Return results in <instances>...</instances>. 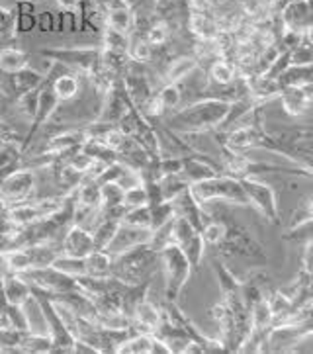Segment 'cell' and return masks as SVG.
Returning <instances> with one entry per match:
<instances>
[{"instance_id":"cell-44","label":"cell","mask_w":313,"mask_h":354,"mask_svg":"<svg viewBox=\"0 0 313 354\" xmlns=\"http://www.w3.org/2000/svg\"><path fill=\"white\" fill-rule=\"evenodd\" d=\"M143 37H145L153 47H161L169 41V37H171V28L167 26V22H162V20H155V22L145 30V35H143Z\"/></svg>"},{"instance_id":"cell-48","label":"cell","mask_w":313,"mask_h":354,"mask_svg":"<svg viewBox=\"0 0 313 354\" xmlns=\"http://www.w3.org/2000/svg\"><path fill=\"white\" fill-rule=\"evenodd\" d=\"M16 14L6 8H0V37L12 39L16 35Z\"/></svg>"},{"instance_id":"cell-26","label":"cell","mask_w":313,"mask_h":354,"mask_svg":"<svg viewBox=\"0 0 313 354\" xmlns=\"http://www.w3.org/2000/svg\"><path fill=\"white\" fill-rule=\"evenodd\" d=\"M211 270L216 274V280L220 284L221 299H231V297L241 296V280L233 274L227 268V264L221 261L220 257L211 259Z\"/></svg>"},{"instance_id":"cell-35","label":"cell","mask_w":313,"mask_h":354,"mask_svg":"<svg viewBox=\"0 0 313 354\" xmlns=\"http://www.w3.org/2000/svg\"><path fill=\"white\" fill-rule=\"evenodd\" d=\"M128 47L129 35L120 34V32L106 26L104 34H102V49H104L106 53H112V55H128Z\"/></svg>"},{"instance_id":"cell-15","label":"cell","mask_w":313,"mask_h":354,"mask_svg":"<svg viewBox=\"0 0 313 354\" xmlns=\"http://www.w3.org/2000/svg\"><path fill=\"white\" fill-rule=\"evenodd\" d=\"M282 24V30L294 34H312V0H294L288 2L276 14Z\"/></svg>"},{"instance_id":"cell-24","label":"cell","mask_w":313,"mask_h":354,"mask_svg":"<svg viewBox=\"0 0 313 354\" xmlns=\"http://www.w3.org/2000/svg\"><path fill=\"white\" fill-rule=\"evenodd\" d=\"M122 80H124V88L128 92L129 102H131L133 108H141L143 102L153 94L149 79H147L145 75L137 73V71L131 69L129 65L128 69H126V73L122 75Z\"/></svg>"},{"instance_id":"cell-34","label":"cell","mask_w":313,"mask_h":354,"mask_svg":"<svg viewBox=\"0 0 313 354\" xmlns=\"http://www.w3.org/2000/svg\"><path fill=\"white\" fill-rule=\"evenodd\" d=\"M208 73L209 79L214 80L216 84H220V86H229L233 82H237V67L233 65L229 59H216L209 65Z\"/></svg>"},{"instance_id":"cell-50","label":"cell","mask_w":313,"mask_h":354,"mask_svg":"<svg viewBox=\"0 0 313 354\" xmlns=\"http://www.w3.org/2000/svg\"><path fill=\"white\" fill-rule=\"evenodd\" d=\"M8 311H10V304L4 296V288H2V276H0V327H10L8 325Z\"/></svg>"},{"instance_id":"cell-46","label":"cell","mask_w":313,"mask_h":354,"mask_svg":"<svg viewBox=\"0 0 313 354\" xmlns=\"http://www.w3.org/2000/svg\"><path fill=\"white\" fill-rule=\"evenodd\" d=\"M149 207H151V231L164 225L167 221H171L174 217L173 202H169V200L157 202V204H153Z\"/></svg>"},{"instance_id":"cell-3","label":"cell","mask_w":313,"mask_h":354,"mask_svg":"<svg viewBox=\"0 0 313 354\" xmlns=\"http://www.w3.org/2000/svg\"><path fill=\"white\" fill-rule=\"evenodd\" d=\"M190 192L200 206L209 202H227L235 206H249L247 196L239 178H233L229 174H216L202 183L190 186Z\"/></svg>"},{"instance_id":"cell-33","label":"cell","mask_w":313,"mask_h":354,"mask_svg":"<svg viewBox=\"0 0 313 354\" xmlns=\"http://www.w3.org/2000/svg\"><path fill=\"white\" fill-rule=\"evenodd\" d=\"M120 223H122L120 219H112V217H100L98 225H96L93 231L94 247H96L98 251H106V249H108V245L112 243L114 235H116Z\"/></svg>"},{"instance_id":"cell-18","label":"cell","mask_w":313,"mask_h":354,"mask_svg":"<svg viewBox=\"0 0 313 354\" xmlns=\"http://www.w3.org/2000/svg\"><path fill=\"white\" fill-rule=\"evenodd\" d=\"M171 202H173L174 216L182 217V219H186L192 227H196L198 231H202L206 219H208V214H206V212L202 209V206L194 200V196L190 192V186H188L186 190H182L176 198H173Z\"/></svg>"},{"instance_id":"cell-23","label":"cell","mask_w":313,"mask_h":354,"mask_svg":"<svg viewBox=\"0 0 313 354\" xmlns=\"http://www.w3.org/2000/svg\"><path fill=\"white\" fill-rule=\"evenodd\" d=\"M22 138L4 139L0 141V184L4 178H8L12 172L23 167Z\"/></svg>"},{"instance_id":"cell-13","label":"cell","mask_w":313,"mask_h":354,"mask_svg":"<svg viewBox=\"0 0 313 354\" xmlns=\"http://www.w3.org/2000/svg\"><path fill=\"white\" fill-rule=\"evenodd\" d=\"M20 276H22L28 284L37 286V288L49 292V294H63V292L79 290L77 280H75L73 276L61 272V270L55 268L53 264H51V266H41V268L23 270V272H20Z\"/></svg>"},{"instance_id":"cell-11","label":"cell","mask_w":313,"mask_h":354,"mask_svg":"<svg viewBox=\"0 0 313 354\" xmlns=\"http://www.w3.org/2000/svg\"><path fill=\"white\" fill-rule=\"evenodd\" d=\"M173 243L184 252V257L190 263L192 272H196L202 264L204 252H206V243L202 239V233L196 227H192L186 219L174 216L173 219Z\"/></svg>"},{"instance_id":"cell-17","label":"cell","mask_w":313,"mask_h":354,"mask_svg":"<svg viewBox=\"0 0 313 354\" xmlns=\"http://www.w3.org/2000/svg\"><path fill=\"white\" fill-rule=\"evenodd\" d=\"M209 317L220 327L221 343L225 344L227 353H237V331H235V315L227 301H218L209 309Z\"/></svg>"},{"instance_id":"cell-36","label":"cell","mask_w":313,"mask_h":354,"mask_svg":"<svg viewBox=\"0 0 313 354\" xmlns=\"http://www.w3.org/2000/svg\"><path fill=\"white\" fill-rule=\"evenodd\" d=\"M153 335L149 333H133L120 344V354H151Z\"/></svg>"},{"instance_id":"cell-20","label":"cell","mask_w":313,"mask_h":354,"mask_svg":"<svg viewBox=\"0 0 313 354\" xmlns=\"http://www.w3.org/2000/svg\"><path fill=\"white\" fill-rule=\"evenodd\" d=\"M149 239H151V229H141L128 225V223H120L116 235H114L112 243L108 245L106 252H110L114 257V254H120V252H124L126 249H131L135 245L147 243Z\"/></svg>"},{"instance_id":"cell-25","label":"cell","mask_w":313,"mask_h":354,"mask_svg":"<svg viewBox=\"0 0 313 354\" xmlns=\"http://www.w3.org/2000/svg\"><path fill=\"white\" fill-rule=\"evenodd\" d=\"M106 26L120 34H131V30L135 26V16H133L131 6H128L122 0H110L108 8H106Z\"/></svg>"},{"instance_id":"cell-2","label":"cell","mask_w":313,"mask_h":354,"mask_svg":"<svg viewBox=\"0 0 313 354\" xmlns=\"http://www.w3.org/2000/svg\"><path fill=\"white\" fill-rule=\"evenodd\" d=\"M159 264V252L147 243L135 245L120 254L112 257V276L124 284L151 282V276Z\"/></svg>"},{"instance_id":"cell-30","label":"cell","mask_w":313,"mask_h":354,"mask_svg":"<svg viewBox=\"0 0 313 354\" xmlns=\"http://www.w3.org/2000/svg\"><path fill=\"white\" fill-rule=\"evenodd\" d=\"M312 65H288L276 77V84L280 91L290 88V86H305V84H312Z\"/></svg>"},{"instance_id":"cell-12","label":"cell","mask_w":313,"mask_h":354,"mask_svg":"<svg viewBox=\"0 0 313 354\" xmlns=\"http://www.w3.org/2000/svg\"><path fill=\"white\" fill-rule=\"evenodd\" d=\"M65 196H59V198H46V200H26L22 204H16L6 212V221L12 223L14 227H22V225H30L41 217L53 214L57 207L63 206L65 202Z\"/></svg>"},{"instance_id":"cell-37","label":"cell","mask_w":313,"mask_h":354,"mask_svg":"<svg viewBox=\"0 0 313 354\" xmlns=\"http://www.w3.org/2000/svg\"><path fill=\"white\" fill-rule=\"evenodd\" d=\"M81 151H84L86 155H91L94 160H98V162H102V165H112V162H117V160H120L116 151H112L108 145L96 141V139H86L81 145Z\"/></svg>"},{"instance_id":"cell-27","label":"cell","mask_w":313,"mask_h":354,"mask_svg":"<svg viewBox=\"0 0 313 354\" xmlns=\"http://www.w3.org/2000/svg\"><path fill=\"white\" fill-rule=\"evenodd\" d=\"M2 288H4V296H6L10 306H20V308H23L32 299L30 284L20 274H14V272L2 274Z\"/></svg>"},{"instance_id":"cell-4","label":"cell","mask_w":313,"mask_h":354,"mask_svg":"<svg viewBox=\"0 0 313 354\" xmlns=\"http://www.w3.org/2000/svg\"><path fill=\"white\" fill-rule=\"evenodd\" d=\"M39 55L47 61L59 63L73 73H81L84 77H94L102 69V47H55L39 49Z\"/></svg>"},{"instance_id":"cell-38","label":"cell","mask_w":313,"mask_h":354,"mask_svg":"<svg viewBox=\"0 0 313 354\" xmlns=\"http://www.w3.org/2000/svg\"><path fill=\"white\" fill-rule=\"evenodd\" d=\"M157 183H159L161 198L162 200H169V202L190 186L180 174H164V176H161Z\"/></svg>"},{"instance_id":"cell-42","label":"cell","mask_w":313,"mask_h":354,"mask_svg":"<svg viewBox=\"0 0 313 354\" xmlns=\"http://www.w3.org/2000/svg\"><path fill=\"white\" fill-rule=\"evenodd\" d=\"M149 204V194H147V188L145 184L137 183L129 188H124V198H122V206L129 209V207H137Z\"/></svg>"},{"instance_id":"cell-1","label":"cell","mask_w":313,"mask_h":354,"mask_svg":"<svg viewBox=\"0 0 313 354\" xmlns=\"http://www.w3.org/2000/svg\"><path fill=\"white\" fill-rule=\"evenodd\" d=\"M229 100L223 98H202L196 102L188 104L186 108L174 112L167 120V129L178 131V133H206V131H216L221 129L225 115L229 112Z\"/></svg>"},{"instance_id":"cell-21","label":"cell","mask_w":313,"mask_h":354,"mask_svg":"<svg viewBox=\"0 0 313 354\" xmlns=\"http://www.w3.org/2000/svg\"><path fill=\"white\" fill-rule=\"evenodd\" d=\"M220 174V167L214 162L211 159H208L206 155H198V157H182V171H180V176L184 178L186 183L196 184L206 180V178H211Z\"/></svg>"},{"instance_id":"cell-47","label":"cell","mask_w":313,"mask_h":354,"mask_svg":"<svg viewBox=\"0 0 313 354\" xmlns=\"http://www.w3.org/2000/svg\"><path fill=\"white\" fill-rule=\"evenodd\" d=\"M41 88V86H39ZM39 88H34V91L26 92L22 96H18L14 102L18 106V110L22 112L26 118H30V122H32V118L35 115V110H37V100H39Z\"/></svg>"},{"instance_id":"cell-41","label":"cell","mask_w":313,"mask_h":354,"mask_svg":"<svg viewBox=\"0 0 313 354\" xmlns=\"http://www.w3.org/2000/svg\"><path fill=\"white\" fill-rule=\"evenodd\" d=\"M53 266L59 268L61 272L73 276V278H77V276H86V263H84V259L59 254L57 259L53 261Z\"/></svg>"},{"instance_id":"cell-43","label":"cell","mask_w":313,"mask_h":354,"mask_svg":"<svg viewBox=\"0 0 313 354\" xmlns=\"http://www.w3.org/2000/svg\"><path fill=\"white\" fill-rule=\"evenodd\" d=\"M180 98H182V94H180L178 84H164L161 91L157 92V100H159L161 108L164 110V114L174 110V108H178Z\"/></svg>"},{"instance_id":"cell-49","label":"cell","mask_w":313,"mask_h":354,"mask_svg":"<svg viewBox=\"0 0 313 354\" xmlns=\"http://www.w3.org/2000/svg\"><path fill=\"white\" fill-rule=\"evenodd\" d=\"M57 6L63 12H67V14H75V18H77V22L81 20V6H82V0H57Z\"/></svg>"},{"instance_id":"cell-19","label":"cell","mask_w":313,"mask_h":354,"mask_svg":"<svg viewBox=\"0 0 313 354\" xmlns=\"http://www.w3.org/2000/svg\"><path fill=\"white\" fill-rule=\"evenodd\" d=\"M278 98L282 100V108L288 115H303L313 102L312 84L305 86H290V88H282L278 94Z\"/></svg>"},{"instance_id":"cell-31","label":"cell","mask_w":313,"mask_h":354,"mask_svg":"<svg viewBox=\"0 0 313 354\" xmlns=\"http://www.w3.org/2000/svg\"><path fill=\"white\" fill-rule=\"evenodd\" d=\"M30 67V55L16 47H0V73H16Z\"/></svg>"},{"instance_id":"cell-14","label":"cell","mask_w":313,"mask_h":354,"mask_svg":"<svg viewBox=\"0 0 313 354\" xmlns=\"http://www.w3.org/2000/svg\"><path fill=\"white\" fill-rule=\"evenodd\" d=\"M131 108L133 106L129 102L128 92L124 88V80H122V77H117L108 86V91L102 94V110H100V114L96 115V120L117 126V122L128 114Z\"/></svg>"},{"instance_id":"cell-32","label":"cell","mask_w":313,"mask_h":354,"mask_svg":"<svg viewBox=\"0 0 313 354\" xmlns=\"http://www.w3.org/2000/svg\"><path fill=\"white\" fill-rule=\"evenodd\" d=\"M86 263V276L94 278H104L112 276V254L106 251H93L88 257H84Z\"/></svg>"},{"instance_id":"cell-40","label":"cell","mask_w":313,"mask_h":354,"mask_svg":"<svg viewBox=\"0 0 313 354\" xmlns=\"http://www.w3.org/2000/svg\"><path fill=\"white\" fill-rule=\"evenodd\" d=\"M122 223H128L133 227L151 229V207H149V204L126 209V214L122 217Z\"/></svg>"},{"instance_id":"cell-6","label":"cell","mask_w":313,"mask_h":354,"mask_svg":"<svg viewBox=\"0 0 313 354\" xmlns=\"http://www.w3.org/2000/svg\"><path fill=\"white\" fill-rule=\"evenodd\" d=\"M159 264L162 266L164 274V301H176L192 276L190 263L184 252L171 243L159 251Z\"/></svg>"},{"instance_id":"cell-51","label":"cell","mask_w":313,"mask_h":354,"mask_svg":"<svg viewBox=\"0 0 313 354\" xmlns=\"http://www.w3.org/2000/svg\"><path fill=\"white\" fill-rule=\"evenodd\" d=\"M73 354H98V353H96V351H94V346H91L88 343L75 339V343H73Z\"/></svg>"},{"instance_id":"cell-7","label":"cell","mask_w":313,"mask_h":354,"mask_svg":"<svg viewBox=\"0 0 313 354\" xmlns=\"http://www.w3.org/2000/svg\"><path fill=\"white\" fill-rule=\"evenodd\" d=\"M263 172H284V174H302L312 176V169L303 167H278V165H268L260 160L249 159L245 153H233L223 149V174H229L233 178H255L256 174Z\"/></svg>"},{"instance_id":"cell-52","label":"cell","mask_w":313,"mask_h":354,"mask_svg":"<svg viewBox=\"0 0 313 354\" xmlns=\"http://www.w3.org/2000/svg\"><path fill=\"white\" fill-rule=\"evenodd\" d=\"M30 2H32V0H30Z\"/></svg>"},{"instance_id":"cell-29","label":"cell","mask_w":313,"mask_h":354,"mask_svg":"<svg viewBox=\"0 0 313 354\" xmlns=\"http://www.w3.org/2000/svg\"><path fill=\"white\" fill-rule=\"evenodd\" d=\"M198 65L200 63L194 55H180V57L173 59L164 71V84L182 82L184 79H188V75H192L198 69Z\"/></svg>"},{"instance_id":"cell-8","label":"cell","mask_w":313,"mask_h":354,"mask_svg":"<svg viewBox=\"0 0 313 354\" xmlns=\"http://www.w3.org/2000/svg\"><path fill=\"white\" fill-rule=\"evenodd\" d=\"M313 323H280L267 333L265 353H298V344L310 341Z\"/></svg>"},{"instance_id":"cell-9","label":"cell","mask_w":313,"mask_h":354,"mask_svg":"<svg viewBox=\"0 0 313 354\" xmlns=\"http://www.w3.org/2000/svg\"><path fill=\"white\" fill-rule=\"evenodd\" d=\"M218 249H220V254H241L255 261H267V254L263 251L260 243L253 237V233H249L239 223H235L231 216L227 219V231H225L223 241L218 245Z\"/></svg>"},{"instance_id":"cell-39","label":"cell","mask_w":313,"mask_h":354,"mask_svg":"<svg viewBox=\"0 0 313 354\" xmlns=\"http://www.w3.org/2000/svg\"><path fill=\"white\" fill-rule=\"evenodd\" d=\"M128 55L135 63H147L153 59V46L143 37V35L129 34Z\"/></svg>"},{"instance_id":"cell-10","label":"cell","mask_w":313,"mask_h":354,"mask_svg":"<svg viewBox=\"0 0 313 354\" xmlns=\"http://www.w3.org/2000/svg\"><path fill=\"white\" fill-rule=\"evenodd\" d=\"M247 202L255 207L260 216L267 219L268 223L276 225L280 221V207L276 190L270 184L260 183L256 178H241Z\"/></svg>"},{"instance_id":"cell-16","label":"cell","mask_w":313,"mask_h":354,"mask_svg":"<svg viewBox=\"0 0 313 354\" xmlns=\"http://www.w3.org/2000/svg\"><path fill=\"white\" fill-rule=\"evenodd\" d=\"M96 251L93 241V233L88 229L81 227V225H70L67 233L61 239V254L67 257H77V259H84L91 252Z\"/></svg>"},{"instance_id":"cell-45","label":"cell","mask_w":313,"mask_h":354,"mask_svg":"<svg viewBox=\"0 0 313 354\" xmlns=\"http://www.w3.org/2000/svg\"><path fill=\"white\" fill-rule=\"evenodd\" d=\"M98 188H100V200H102V206L100 207L122 206V198H124V186H122V183L102 184Z\"/></svg>"},{"instance_id":"cell-22","label":"cell","mask_w":313,"mask_h":354,"mask_svg":"<svg viewBox=\"0 0 313 354\" xmlns=\"http://www.w3.org/2000/svg\"><path fill=\"white\" fill-rule=\"evenodd\" d=\"M161 319L162 308L153 306L151 301H149V296H147L143 297L140 304H137V308L133 311L129 323H131V327L137 333H149V335H155L157 327L161 325Z\"/></svg>"},{"instance_id":"cell-5","label":"cell","mask_w":313,"mask_h":354,"mask_svg":"<svg viewBox=\"0 0 313 354\" xmlns=\"http://www.w3.org/2000/svg\"><path fill=\"white\" fill-rule=\"evenodd\" d=\"M30 290H32V299H35V304L47 323V329H49L47 335L51 339V354H73L75 337L67 329L57 306L51 301V297L47 296L46 290L32 284H30Z\"/></svg>"},{"instance_id":"cell-28","label":"cell","mask_w":313,"mask_h":354,"mask_svg":"<svg viewBox=\"0 0 313 354\" xmlns=\"http://www.w3.org/2000/svg\"><path fill=\"white\" fill-rule=\"evenodd\" d=\"M188 30L198 39H211L220 34V28L214 16H209L206 10H190L188 14Z\"/></svg>"}]
</instances>
